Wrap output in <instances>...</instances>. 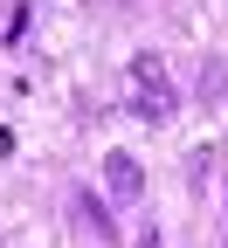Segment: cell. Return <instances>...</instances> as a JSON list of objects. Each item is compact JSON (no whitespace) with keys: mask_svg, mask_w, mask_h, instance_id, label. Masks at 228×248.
<instances>
[{"mask_svg":"<svg viewBox=\"0 0 228 248\" xmlns=\"http://www.w3.org/2000/svg\"><path fill=\"white\" fill-rule=\"evenodd\" d=\"M221 234H228V221H221Z\"/></svg>","mask_w":228,"mask_h":248,"instance_id":"277c9868","label":"cell"},{"mask_svg":"<svg viewBox=\"0 0 228 248\" xmlns=\"http://www.w3.org/2000/svg\"><path fill=\"white\" fill-rule=\"evenodd\" d=\"M104 186H111L118 207H132V200L145 193V166L132 159V152H111V159H104Z\"/></svg>","mask_w":228,"mask_h":248,"instance_id":"7a4b0ae2","label":"cell"},{"mask_svg":"<svg viewBox=\"0 0 228 248\" xmlns=\"http://www.w3.org/2000/svg\"><path fill=\"white\" fill-rule=\"evenodd\" d=\"M76 207H83V228H97V234H104V241H111V234H118V221H111V214H104V207H97V200H90V193H83V200H76Z\"/></svg>","mask_w":228,"mask_h":248,"instance_id":"3957f363","label":"cell"},{"mask_svg":"<svg viewBox=\"0 0 228 248\" xmlns=\"http://www.w3.org/2000/svg\"><path fill=\"white\" fill-rule=\"evenodd\" d=\"M132 83H139V104H132L139 117H152V124H159V117H173L180 97H173L166 69H159V55H132Z\"/></svg>","mask_w":228,"mask_h":248,"instance_id":"6da1fadb","label":"cell"}]
</instances>
